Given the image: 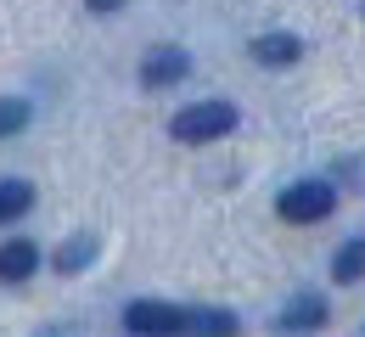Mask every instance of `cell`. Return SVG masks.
<instances>
[{
	"mask_svg": "<svg viewBox=\"0 0 365 337\" xmlns=\"http://www.w3.org/2000/svg\"><path fill=\"white\" fill-rule=\"evenodd\" d=\"M96 253H101V237H96V231H79V237H68L51 253V264H56V276H79V270H91Z\"/></svg>",
	"mask_w": 365,
	"mask_h": 337,
	"instance_id": "52a82bcc",
	"label": "cell"
},
{
	"mask_svg": "<svg viewBox=\"0 0 365 337\" xmlns=\"http://www.w3.org/2000/svg\"><path fill=\"white\" fill-rule=\"evenodd\" d=\"M185 332L191 337H236L242 321L230 309H185Z\"/></svg>",
	"mask_w": 365,
	"mask_h": 337,
	"instance_id": "9c48e42d",
	"label": "cell"
},
{
	"mask_svg": "<svg viewBox=\"0 0 365 337\" xmlns=\"http://www.w3.org/2000/svg\"><path fill=\"white\" fill-rule=\"evenodd\" d=\"M91 11H118V6H130V0H85Z\"/></svg>",
	"mask_w": 365,
	"mask_h": 337,
	"instance_id": "4fadbf2b",
	"label": "cell"
},
{
	"mask_svg": "<svg viewBox=\"0 0 365 337\" xmlns=\"http://www.w3.org/2000/svg\"><path fill=\"white\" fill-rule=\"evenodd\" d=\"M247 51H253V62H264V68H292V62L304 56V40H298V34H259Z\"/></svg>",
	"mask_w": 365,
	"mask_h": 337,
	"instance_id": "ba28073f",
	"label": "cell"
},
{
	"mask_svg": "<svg viewBox=\"0 0 365 337\" xmlns=\"http://www.w3.org/2000/svg\"><path fill=\"white\" fill-rule=\"evenodd\" d=\"M230 130H236V107L230 101H191V107H180L169 118V135L180 146H208L220 135H230Z\"/></svg>",
	"mask_w": 365,
	"mask_h": 337,
	"instance_id": "6da1fadb",
	"label": "cell"
},
{
	"mask_svg": "<svg viewBox=\"0 0 365 337\" xmlns=\"http://www.w3.org/2000/svg\"><path fill=\"white\" fill-rule=\"evenodd\" d=\"M40 270V247L29 237H11V242H0V281L6 287H17V281H29Z\"/></svg>",
	"mask_w": 365,
	"mask_h": 337,
	"instance_id": "5b68a950",
	"label": "cell"
},
{
	"mask_svg": "<svg viewBox=\"0 0 365 337\" xmlns=\"http://www.w3.org/2000/svg\"><path fill=\"white\" fill-rule=\"evenodd\" d=\"M124 326L135 337H180L185 332V309L180 304H163V298H135L124 309Z\"/></svg>",
	"mask_w": 365,
	"mask_h": 337,
	"instance_id": "3957f363",
	"label": "cell"
},
{
	"mask_svg": "<svg viewBox=\"0 0 365 337\" xmlns=\"http://www.w3.org/2000/svg\"><path fill=\"white\" fill-rule=\"evenodd\" d=\"M29 208H34V186L29 180H0V225L23 219Z\"/></svg>",
	"mask_w": 365,
	"mask_h": 337,
	"instance_id": "8fae6325",
	"label": "cell"
},
{
	"mask_svg": "<svg viewBox=\"0 0 365 337\" xmlns=\"http://www.w3.org/2000/svg\"><path fill=\"white\" fill-rule=\"evenodd\" d=\"M360 11H365V6H360Z\"/></svg>",
	"mask_w": 365,
	"mask_h": 337,
	"instance_id": "5bb4252c",
	"label": "cell"
},
{
	"mask_svg": "<svg viewBox=\"0 0 365 337\" xmlns=\"http://www.w3.org/2000/svg\"><path fill=\"white\" fill-rule=\"evenodd\" d=\"M331 281H343V287H354V281H365V237L343 242V247L331 253Z\"/></svg>",
	"mask_w": 365,
	"mask_h": 337,
	"instance_id": "30bf717a",
	"label": "cell"
},
{
	"mask_svg": "<svg viewBox=\"0 0 365 337\" xmlns=\"http://www.w3.org/2000/svg\"><path fill=\"white\" fill-rule=\"evenodd\" d=\"M275 326H281V332H320V326H326V298H320V292L287 298V309H281Z\"/></svg>",
	"mask_w": 365,
	"mask_h": 337,
	"instance_id": "8992f818",
	"label": "cell"
},
{
	"mask_svg": "<svg viewBox=\"0 0 365 337\" xmlns=\"http://www.w3.org/2000/svg\"><path fill=\"white\" fill-rule=\"evenodd\" d=\"M331 208H337V192L326 180H298V186H287V192L275 197V214L287 225H320Z\"/></svg>",
	"mask_w": 365,
	"mask_h": 337,
	"instance_id": "7a4b0ae2",
	"label": "cell"
},
{
	"mask_svg": "<svg viewBox=\"0 0 365 337\" xmlns=\"http://www.w3.org/2000/svg\"><path fill=\"white\" fill-rule=\"evenodd\" d=\"M29 118H34V107H29L23 96H0V141L23 135V130H29Z\"/></svg>",
	"mask_w": 365,
	"mask_h": 337,
	"instance_id": "7c38bea8",
	"label": "cell"
},
{
	"mask_svg": "<svg viewBox=\"0 0 365 337\" xmlns=\"http://www.w3.org/2000/svg\"><path fill=\"white\" fill-rule=\"evenodd\" d=\"M185 73H191V51H180V46H158V51H146V62H140V85L146 90H169V85H180Z\"/></svg>",
	"mask_w": 365,
	"mask_h": 337,
	"instance_id": "277c9868",
	"label": "cell"
}]
</instances>
